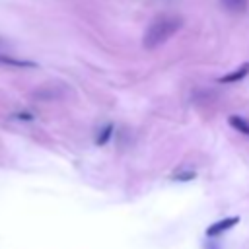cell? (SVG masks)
Wrapping results in <instances>:
<instances>
[{"label": "cell", "instance_id": "1", "mask_svg": "<svg viewBox=\"0 0 249 249\" xmlns=\"http://www.w3.org/2000/svg\"><path fill=\"white\" fill-rule=\"evenodd\" d=\"M183 25V19L179 16H158L156 19L150 21L146 33H144V47L146 49H156L163 45L167 39H171Z\"/></svg>", "mask_w": 249, "mask_h": 249}, {"label": "cell", "instance_id": "2", "mask_svg": "<svg viewBox=\"0 0 249 249\" xmlns=\"http://www.w3.org/2000/svg\"><path fill=\"white\" fill-rule=\"evenodd\" d=\"M237 222H239V216H230V218H224V220H220V222H214L210 228H206V235H208V237L220 235L222 231H228L230 228H233Z\"/></svg>", "mask_w": 249, "mask_h": 249}, {"label": "cell", "instance_id": "3", "mask_svg": "<svg viewBox=\"0 0 249 249\" xmlns=\"http://www.w3.org/2000/svg\"><path fill=\"white\" fill-rule=\"evenodd\" d=\"M249 74V62H245V64H241L235 72H230V74H226V76H220L218 78V82H222V84H231V82H239V80H243L245 76Z\"/></svg>", "mask_w": 249, "mask_h": 249}, {"label": "cell", "instance_id": "4", "mask_svg": "<svg viewBox=\"0 0 249 249\" xmlns=\"http://www.w3.org/2000/svg\"><path fill=\"white\" fill-rule=\"evenodd\" d=\"M228 123H230V126H233L237 132L249 136V121H247V119H243V117H239V115H231V117H228Z\"/></svg>", "mask_w": 249, "mask_h": 249}, {"label": "cell", "instance_id": "5", "mask_svg": "<svg viewBox=\"0 0 249 249\" xmlns=\"http://www.w3.org/2000/svg\"><path fill=\"white\" fill-rule=\"evenodd\" d=\"M222 6L228 10V12H235V14H241L247 10V4L249 0H220Z\"/></svg>", "mask_w": 249, "mask_h": 249}, {"label": "cell", "instance_id": "6", "mask_svg": "<svg viewBox=\"0 0 249 249\" xmlns=\"http://www.w3.org/2000/svg\"><path fill=\"white\" fill-rule=\"evenodd\" d=\"M0 64H8V66H16V68H33V66H35V62L19 60V58L6 56V54H0Z\"/></svg>", "mask_w": 249, "mask_h": 249}, {"label": "cell", "instance_id": "7", "mask_svg": "<svg viewBox=\"0 0 249 249\" xmlns=\"http://www.w3.org/2000/svg\"><path fill=\"white\" fill-rule=\"evenodd\" d=\"M111 130H113V126H111V124H109V126H105V128L101 130V136L97 138V144H105V142H107V138L111 136Z\"/></svg>", "mask_w": 249, "mask_h": 249}]
</instances>
